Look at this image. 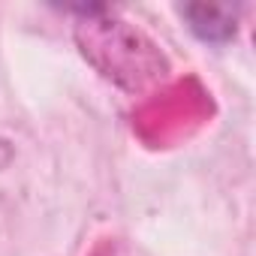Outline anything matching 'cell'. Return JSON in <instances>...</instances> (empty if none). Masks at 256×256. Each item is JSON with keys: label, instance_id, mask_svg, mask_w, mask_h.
Segmentation results:
<instances>
[{"label": "cell", "instance_id": "1", "mask_svg": "<svg viewBox=\"0 0 256 256\" xmlns=\"http://www.w3.org/2000/svg\"><path fill=\"white\" fill-rule=\"evenodd\" d=\"M84 18L76 24V42L88 64H94L118 88L142 94L169 76V58L136 24L114 18L106 6H82Z\"/></svg>", "mask_w": 256, "mask_h": 256}, {"label": "cell", "instance_id": "2", "mask_svg": "<svg viewBox=\"0 0 256 256\" xmlns=\"http://www.w3.org/2000/svg\"><path fill=\"white\" fill-rule=\"evenodd\" d=\"M208 94L193 82H178L166 94H157L148 106H142L136 118V130L145 142H169L187 133V124H202L208 114Z\"/></svg>", "mask_w": 256, "mask_h": 256}, {"label": "cell", "instance_id": "3", "mask_svg": "<svg viewBox=\"0 0 256 256\" xmlns=\"http://www.w3.org/2000/svg\"><path fill=\"white\" fill-rule=\"evenodd\" d=\"M181 16L187 18V28L202 42H229L235 36V10L229 4H187L181 6Z\"/></svg>", "mask_w": 256, "mask_h": 256}]
</instances>
